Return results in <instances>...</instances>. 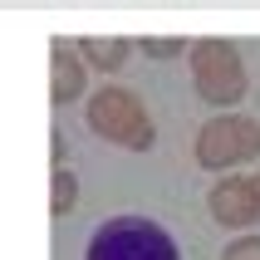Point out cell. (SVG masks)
Returning <instances> with one entry per match:
<instances>
[{
  "label": "cell",
  "instance_id": "obj_6",
  "mask_svg": "<svg viewBox=\"0 0 260 260\" xmlns=\"http://www.w3.org/2000/svg\"><path fill=\"white\" fill-rule=\"evenodd\" d=\"M49 103H74L84 93V79H88V64L79 59V49H69V40H54L49 44Z\"/></svg>",
  "mask_w": 260,
  "mask_h": 260
},
{
  "label": "cell",
  "instance_id": "obj_8",
  "mask_svg": "<svg viewBox=\"0 0 260 260\" xmlns=\"http://www.w3.org/2000/svg\"><path fill=\"white\" fill-rule=\"evenodd\" d=\"M74 202H79V177H74L69 167H59V172L49 177V211H54V216H69Z\"/></svg>",
  "mask_w": 260,
  "mask_h": 260
},
{
  "label": "cell",
  "instance_id": "obj_11",
  "mask_svg": "<svg viewBox=\"0 0 260 260\" xmlns=\"http://www.w3.org/2000/svg\"><path fill=\"white\" fill-rule=\"evenodd\" d=\"M49 152H54V172H59V167H64V152H69V143H64V133H49Z\"/></svg>",
  "mask_w": 260,
  "mask_h": 260
},
{
  "label": "cell",
  "instance_id": "obj_12",
  "mask_svg": "<svg viewBox=\"0 0 260 260\" xmlns=\"http://www.w3.org/2000/svg\"><path fill=\"white\" fill-rule=\"evenodd\" d=\"M250 187H255V221H260V172L250 177Z\"/></svg>",
  "mask_w": 260,
  "mask_h": 260
},
{
  "label": "cell",
  "instance_id": "obj_10",
  "mask_svg": "<svg viewBox=\"0 0 260 260\" xmlns=\"http://www.w3.org/2000/svg\"><path fill=\"white\" fill-rule=\"evenodd\" d=\"M221 260H260V236H241V241H231Z\"/></svg>",
  "mask_w": 260,
  "mask_h": 260
},
{
  "label": "cell",
  "instance_id": "obj_1",
  "mask_svg": "<svg viewBox=\"0 0 260 260\" xmlns=\"http://www.w3.org/2000/svg\"><path fill=\"white\" fill-rule=\"evenodd\" d=\"M84 118H88V128L99 133L103 143H118V147H128V152H147V147L157 143V128H152L143 99H138L133 88H123V84H103L99 93L88 99Z\"/></svg>",
  "mask_w": 260,
  "mask_h": 260
},
{
  "label": "cell",
  "instance_id": "obj_3",
  "mask_svg": "<svg viewBox=\"0 0 260 260\" xmlns=\"http://www.w3.org/2000/svg\"><path fill=\"white\" fill-rule=\"evenodd\" d=\"M191 88L202 93V103L211 108H231L246 99V64L241 49L226 40H197L191 44Z\"/></svg>",
  "mask_w": 260,
  "mask_h": 260
},
{
  "label": "cell",
  "instance_id": "obj_5",
  "mask_svg": "<svg viewBox=\"0 0 260 260\" xmlns=\"http://www.w3.org/2000/svg\"><path fill=\"white\" fill-rule=\"evenodd\" d=\"M206 211H211V221L226 226V231H246V226H255V187H250V177L226 172L216 187L206 191Z\"/></svg>",
  "mask_w": 260,
  "mask_h": 260
},
{
  "label": "cell",
  "instance_id": "obj_9",
  "mask_svg": "<svg viewBox=\"0 0 260 260\" xmlns=\"http://www.w3.org/2000/svg\"><path fill=\"white\" fill-rule=\"evenodd\" d=\"M143 49H147V59H182V54H187V40H162V35H147Z\"/></svg>",
  "mask_w": 260,
  "mask_h": 260
},
{
  "label": "cell",
  "instance_id": "obj_2",
  "mask_svg": "<svg viewBox=\"0 0 260 260\" xmlns=\"http://www.w3.org/2000/svg\"><path fill=\"white\" fill-rule=\"evenodd\" d=\"M84 260H182L177 241L147 216H113L88 236Z\"/></svg>",
  "mask_w": 260,
  "mask_h": 260
},
{
  "label": "cell",
  "instance_id": "obj_7",
  "mask_svg": "<svg viewBox=\"0 0 260 260\" xmlns=\"http://www.w3.org/2000/svg\"><path fill=\"white\" fill-rule=\"evenodd\" d=\"M74 49H79V59H88L93 69L118 74L123 64H128V54H133V40H123V35H84Z\"/></svg>",
  "mask_w": 260,
  "mask_h": 260
},
{
  "label": "cell",
  "instance_id": "obj_4",
  "mask_svg": "<svg viewBox=\"0 0 260 260\" xmlns=\"http://www.w3.org/2000/svg\"><path fill=\"white\" fill-rule=\"evenodd\" d=\"M260 157V123L246 113H216L197 128V167L231 172L236 162Z\"/></svg>",
  "mask_w": 260,
  "mask_h": 260
}]
</instances>
